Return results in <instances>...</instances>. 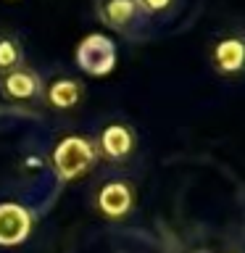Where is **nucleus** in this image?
Returning <instances> with one entry per match:
<instances>
[{"instance_id":"obj_2","label":"nucleus","mask_w":245,"mask_h":253,"mask_svg":"<svg viewBox=\"0 0 245 253\" xmlns=\"http://www.w3.org/2000/svg\"><path fill=\"white\" fill-rule=\"evenodd\" d=\"M98 16L103 19V24H108L114 32L134 40V42L148 37L150 19L137 0H98Z\"/></svg>"},{"instance_id":"obj_7","label":"nucleus","mask_w":245,"mask_h":253,"mask_svg":"<svg viewBox=\"0 0 245 253\" xmlns=\"http://www.w3.org/2000/svg\"><path fill=\"white\" fill-rule=\"evenodd\" d=\"M134 145H137V137H134V129L129 124L103 126L98 140H95L98 158H103V161H108V164H124L126 158L134 153Z\"/></svg>"},{"instance_id":"obj_4","label":"nucleus","mask_w":245,"mask_h":253,"mask_svg":"<svg viewBox=\"0 0 245 253\" xmlns=\"http://www.w3.org/2000/svg\"><path fill=\"white\" fill-rule=\"evenodd\" d=\"M92 203H95V209L108 219L126 216L134 206V185L124 177H111V179L100 182V185L95 187Z\"/></svg>"},{"instance_id":"obj_5","label":"nucleus","mask_w":245,"mask_h":253,"mask_svg":"<svg viewBox=\"0 0 245 253\" xmlns=\"http://www.w3.org/2000/svg\"><path fill=\"white\" fill-rule=\"evenodd\" d=\"M77 66L90 77H103L116 66V47L106 35H87L77 45Z\"/></svg>"},{"instance_id":"obj_1","label":"nucleus","mask_w":245,"mask_h":253,"mask_svg":"<svg viewBox=\"0 0 245 253\" xmlns=\"http://www.w3.org/2000/svg\"><path fill=\"white\" fill-rule=\"evenodd\" d=\"M98 164V150H95V140L84 137V134H71L58 142L53 150V166L63 182H74L84 177L92 166Z\"/></svg>"},{"instance_id":"obj_11","label":"nucleus","mask_w":245,"mask_h":253,"mask_svg":"<svg viewBox=\"0 0 245 253\" xmlns=\"http://www.w3.org/2000/svg\"><path fill=\"white\" fill-rule=\"evenodd\" d=\"M140 3V8L145 11V16L150 21H153V16H161V13H166L169 8L174 5V0H137Z\"/></svg>"},{"instance_id":"obj_6","label":"nucleus","mask_w":245,"mask_h":253,"mask_svg":"<svg viewBox=\"0 0 245 253\" xmlns=\"http://www.w3.org/2000/svg\"><path fill=\"white\" fill-rule=\"evenodd\" d=\"M0 95L11 103H42L45 79L37 69L24 63L21 69L0 77Z\"/></svg>"},{"instance_id":"obj_9","label":"nucleus","mask_w":245,"mask_h":253,"mask_svg":"<svg viewBox=\"0 0 245 253\" xmlns=\"http://www.w3.org/2000/svg\"><path fill=\"white\" fill-rule=\"evenodd\" d=\"M32 232V216L21 206H0V245H19Z\"/></svg>"},{"instance_id":"obj_3","label":"nucleus","mask_w":245,"mask_h":253,"mask_svg":"<svg viewBox=\"0 0 245 253\" xmlns=\"http://www.w3.org/2000/svg\"><path fill=\"white\" fill-rule=\"evenodd\" d=\"M211 66L219 77L237 79L245 74V29H227L211 47Z\"/></svg>"},{"instance_id":"obj_10","label":"nucleus","mask_w":245,"mask_h":253,"mask_svg":"<svg viewBox=\"0 0 245 253\" xmlns=\"http://www.w3.org/2000/svg\"><path fill=\"white\" fill-rule=\"evenodd\" d=\"M27 63V50H24V40L16 32L5 29L0 32V77L11 74Z\"/></svg>"},{"instance_id":"obj_8","label":"nucleus","mask_w":245,"mask_h":253,"mask_svg":"<svg viewBox=\"0 0 245 253\" xmlns=\"http://www.w3.org/2000/svg\"><path fill=\"white\" fill-rule=\"evenodd\" d=\"M84 100V84L77 77H55L45 82L42 103H47L55 111H71Z\"/></svg>"}]
</instances>
